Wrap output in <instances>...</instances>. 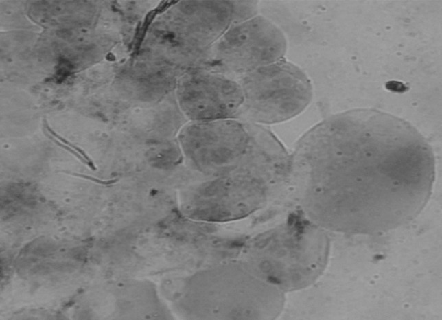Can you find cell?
<instances>
[{
    "instance_id": "cell-11",
    "label": "cell",
    "mask_w": 442,
    "mask_h": 320,
    "mask_svg": "<svg viewBox=\"0 0 442 320\" xmlns=\"http://www.w3.org/2000/svg\"><path fill=\"white\" fill-rule=\"evenodd\" d=\"M71 174L77 176H79V177H81V178H83V179H87V180H89V181H93V182H95V183H101V184L110 183L113 181H110L108 182V181H102V180L97 179L96 178H94L93 176H88V175L83 174L72 173Z\"/></svg>"
},
{
    "instance_id": "cell-1",
    "label": "cell",
    "mask_w": 442,
    "mask_h": 320,
    "mask_svg": "<svg viewBox=\"0 0 442 320\" xmlns=\"http://www.w3.org/2000/svg\"><path fill=\"white\" fill-rule=\"evenodd\" d=\"M305 217L325 231L377 233L402 226L432 192V149L410 123L371 109L333 115L299 141Z\"/></svg>"
},
{
    "instance_id": "cell-4",
    "label": "cell",
    "mask_w": 442,
    "mask_h": 320,
    "mask_svg": "<svg viewBox=\"0 0 442 320\" xmlns=\"http://www.w3.org/2000/svg\"><path fill=\"white\" fill-rule=\"evenodd\" d=\"M244 102L237 116L258 125L289 120L303 112L313 94L311 81L296 65L281 59L236 79Z\"/></svg>"
},
{
    "instance_id": "cell-6",
    "label": "cell",
    "mask_w": 442,
    "mask_h": 320,
    "mask_svg": "<svg viewBox=\"0 0 442 320\" xmlns=\"http://www.w3.org/2000/svg\"><path fill=\"white\" fill-rule=\"evenodd\" d=\"M268 193L261 176L231 172L213 176L191 187L184 193L182 206L184 212L196 220H236L261 209Z\"/></svg>"
},
{
    "instance_id": "cell-2",
    "label": "cell",
    "mask_w": 442,
    "mask_h": 320,
    "mask_svg": "<svg viewBox=\"0 0 442 320\" xmlns=\"http://www.w3.org/2000/svg\"><path fill=\"white\" fill-rule=\"evenodd\" d=\"M286 295L242 260L196 273L187 288L186 306L194 319L271 320L283 312Z\"/></svg>"
},
{
    "instance_id": "cell-8",
    "label": "cell",
    "mask_w": 442,
    "mask_h": 320,
    "mask_svg": "<svg viewBox=\"0 0 442 320\" xmlns=\"http://www.w3.org/2000/svg\"><path fill=\"white\" fill-rule=\"evenodd\" d=\"M175 88L178 106L189 122L237 119L244 102L235 78L209 69H191Z\"/></svg>"
},
{
    "instance_id": "cell-3",
    "label": "cell",
    "mask_w": 442,
    "mask_h": 320,
    "mask_svg": "<svg viewBox=\"0 0 442 320\" xmlns=\"http://www.w3.org/2000/svg\"><path fill=\"white\" fill-rule=\"evenodd\" d=\"M326 231L306 219L290 218L254 236L244 260L284 293L313 284L329 253Z\"/></svg>"
},
{
    "instance_id": "cell-7",
    "label": "cell",
    "mask_w": 442,
    "mask_h": 320,
    "mask_svg": "<svg viewBox=\"0 0 442 320\" xmlns=\"http://www.w3.org/2000/svg\"><path fill=\"white\" fill-rule=\"evenodd\" d=\"M178 142L193 168L217 176L247 161L251 136L246 123L236 118L189 122L180 130Z\"/></svg>"
},
{
    "instance_id": "cell-5",
    "label": "cell",
    "mask_w": 442,
    "mask_h": 320,
    "mask_svg": "<svg viewBox=\"0 0 442 320\" xmlns=\"http://www.w3.org/2000/svg\"><path fill=\"white\" fill-rule=\"evenodd\" d=\"M287 47L283 31L257 15L230 25L209 49L205 69L239 78L283 59Z\"/></svg>"
},
{
    "instance_id": "cell-10",
    "label": "cell",
    "mask_w": 442,
    "mask_h": 320,
    "mask_svg": "<svg viewBox=\"0 0 442 320\" xmlns=\"http://www.w3.org/2000/svg\"><path fill=\"white\" fill-rule=\"evenodd\" d=\"M257 1H231L233 10L232 24L237 23L257 15Z\"/></svg>"
},
{
    "instance_id": "cell-9",
    "label": "cell",
    "mask_w": 442,
    "mask_h": 320,
    "mask_svg": "<svg viewBox=\"0 0 442 320\" xmlns=\"http://www.w3.org/2000/svg\"><path fill=\"white\" fill-rule=\"evenodd\" d=\"M43 126L44 133L49 139L60 147L71 153L92 170H96L97 168L94 163L82 149L73 144L69 141L56 133L52 128H51L46 119L43 120Z\"/></svg>"
}]
</instances>
